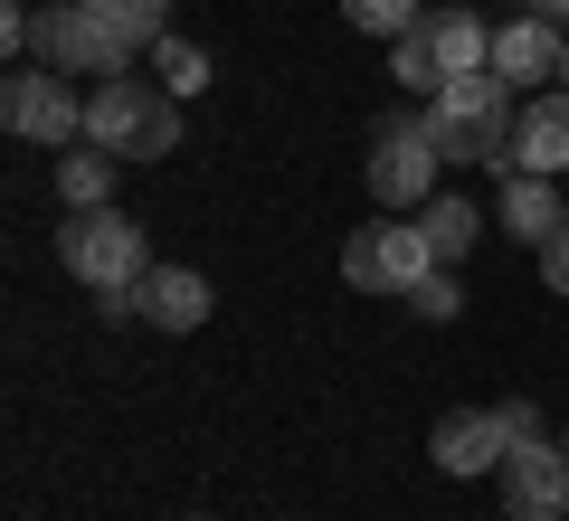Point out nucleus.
<instances>
[{"label":"nucleus","mask_w":569,"mask_h":521,"mask_svg":"<svg viewBox=\"0 0 569 521\" xmlns=\"http://www.w3.org/2000/svg\"><path fill=\"white\" fill-rule=\"evenodd\" d=\"M0 123H10L20 142H39V152H67V142H86V96L67 86V67L20 58L10 86H0Z\"/></svg>","instance_id":"nucleus-4"},{"label":"nucleus","mask_w":569,"mask_h":521,"mask_svg":"<svg viewBox=\"0 0 569 521\" xmlns=\"http://www.w3.org/2000/svg\"><path fill=\"white\" fill-rule=\"evenodd\" d=\"M503 171H541V181H569V96H531L512 114V152Z\"/></svg>","instance_id":"nucleus-10"},{"label":"nucleus","mask_w":569,"mask_h":521,"mask_svg":"<svg viewBox=\"0 0 569 521\" xmlns=\"http://www.w3.org/2000/svg\"><path fill=\"white\" fill-rule=\"evenodd\" d=\"M58 265L77 284H96V294H133V284L152 275V238L104 200V209H77V219L58 228Z\"/></svg>","instance_id":"nucleus-3"},{"label":"nucleus","mask_w":569,"mask_h":521,"mask_svg":"<svg viewBox=\"0 0 569 521\" xmlns=\"http://www.w3.org/2000/svg\"><path fill=\"white\" fill-rule=\"evenodd\" d=\"M342 275L361 284V294H418V284L437 275V247H427L418 219H370V228H351Z\"/></svg>","instance_id":"nucleus-6"},{"label":"nucleus","mask_w":569,"mask_h":521,"mask_svg":"<svg viewBox=\"0 0 569 521\" xmlns=\"http://www.w3.org/2000/svg\"><path fill=\"white\" fill-rule=\"evenodd\" d=\"M541 284H550V294H569V228L541 247Z\"/></svg>","instance_id":"nucleus-22"},{"label":"nucleus","mask_w":569,"mask_h":521,"mask_svg":"<svg viewBox=\"0 0 569 521\" xmlns=\"http://www.w3.org/2000/svg\"><path fill=\"white\" fill-rule=\"evenodd\" d=\"M86 142H104L114 161L181 152V96H171L162 77H104V86H86Z\"/></svg>","instance_id":"nucleus-1"},{"label":"nucleus","mask_w":569,"mask_h":521,"mask_svg":"<svg viewBox=\"0 0 569 521\" xmlns=\"http://www.w3.org/2000/svg\"><path fill=\"white\" fill-rule=\"evenodd\" d=\"M503 512L512 521H569V445L522 437L503 455Z\"/></svg>","instance_id":"nucleus-8"},{"label":"nucleus","mask_w":569,"mask_h":521,"mask_svg":"<svg viewBox=\"0 0 569 521\" xmlns=\"http://www.w3.org/2000/svg\"><path fill=\"white\" fill-rule=\"evenodd\" d=\"M427 455H437V474H503V455H512L503 408H456V418H437Z\"/></svg>","instance_id":"nucleus-9"},{"label":"nucleus","mask_w":569,"mask_h":521,"mask_svg":"<svg viewBox=\"0 0 569 521\" xmlns=\"http://www.w3.org/2000/svg\"><path fill=\"white\" fill-rule=\"evenodd\" d=\"M418 39L437 48V67H447V77H475V67H493V29L475 20V10H427Z\"/></svg>","instance_id":"nucleus-14"},{"label":"nucleus","mask_w":569,"mask_h":521,"mask_svg":"<svg viewBox=\"0 0 569 521\" xmlns=\"http://www.w3.org/2000/svg\"><path fill=\"white\" fill-rule=\"evenodd\" d=\"M418 228H427V247H437V265H456L475 238H485V209H475V200H427Z\"/></svg>","instance_id":"nucleus-16"},{"label":"nucleus","mask_w":569,"mask_h":521,"mask_svg":"<svg viewBox=\"0 0 569 521\" xmlns=\"http://www.w3.org/2000/svg\"><path fill=\"white\" fill-rule=\"evenodd\" d=\"M152 77H162L171 96H209V48H190V39H162V48H152Z\"/></svg>","instance_id":"nucleus-18"},{"label":"nucleus","mask_w":569,"mask_h":521,"mask_svg":"<svg viewBox=\"0 0 569 521\" xmlns=\"http://www.w3.org/2000/svg\"><path fill=\"white\" fill-rule=\"evenodd\" d=\"M503 228L522 247H550L569 228V209H560V181H541V171H503Z\"/></svg>","instance_id":"nucleus-13"},{"label":"nucleus","mask_w":569,"mask_h":521,"mask_svg":"<svg viewBox=\"0 0 569 521\" xmlns=\"http://www.w3.org/2000/svg\"><path fill=\"white\" fill-rule=\"evenodd\" d=\"M389 67H399V86H418V96H437L447 86V67H437V48L408 29V39H389Z\"/></svg>","instance_id":"nucleus-20"},{"label":"nucleus","mask_w":569,"mask_h":521,"mask_svg":"<svg viewBox=\"0 0 569 521\" xmlns=\"http://www.w3.org/2000/svg\"><path fill=\"white\" fill-rule=\"evenodd\" d=\"M560 77H569V58H560Z\"/></svg>","instance_id":"nucleus-23"},{"label":"nucleus","mask_w":569,"mask_h":521,"mask_svg":"<svg viewBox=\"0 0 569 521\" xmlns=\"http://www.w3.org/2000/svg\"><path fill=\"white\" fill-rule=\"evenodd\" d=\"M560 58H569V39H560V20H541V10H522V20L493 29V77H503V86L560 77Z\"/></svg>","instance_id":"nucleus-11"},{"label":"nucleus","mask_w":569,"mask_h":521,"mask_svg":"<svg viewBox=\"0 0 569 521\" xmlns=\"http://www.w3.org/2000/svg\"><path fill=\"white\" fill-rule=\"evenodd\" d=\"M427 133H437L447 161H493V171H503V152H512V86L493 77V67L447 77L437 96H427Z\"/></svg>","instance_id":"nucleus-2"},{"label":"nucleus","mask_w":569,"mask_h":521,"mask_svg":"<svg viewBox=\"0 0 569 521\" xmlns=\"http://www.w3.org/2000/svg\"><path fill=\"white\" fill-rule=\"evenodd\" d=\"M408 303H418L427 322H456V313H466V294H456V284H447V265H437V275H427V284H418V294H408Z\"/></svg>","instance_id":"nucleus-21"},{"label":"nucleus","mask_w":569,"mask_h":521,"mask_svg":"<svg viewBox=\"0 0 569 521\" xmlns=\"http://www.w3.org/2000/svg\"><path fill=\"white\" fill-rule=\"evenodd\" d=\"M114 171H123V161L104 152V142L58 152V200H67V209H104V200H114Z\"/></svg>","instance_id":"nucleus-15"},{"label":"nucleus","mask_w":569,"mask_h":521,"mask_svg":"<svg viewBox=\"0 0 569 521\" xmlns=\"http://www.w3.org/2000/svg\"><path fill=\"white\" fill-rule=\"evenodd\" d=\"M96 10L114 20V39H123V48H142V58L171 39V0H96Z\"/></svg>","instance_id":"nucleus-17"},{"label":"nucleus","mask_w":569,"mask_h":521,"mask_svg":"<svg viewBox=\"0 0 569 521\" xmlns=\"http://www.w3.org/2000/svg\"><path fill=\"white\" fill-rule=\"evenodd\" d=\"M342 20L370 29V39H408V29L427 20V0H342Z\"/></svg>","instance_id":"nucleus-19"},{"label":"nucleus","mask_w":569,"mask_h":521,"mask_svg":"<svg viewBox=\"0 0 569 521\" xmlns=\"http://www.w3.org/2000/svg\"><path fill=\"white\" fill-rule=\"evenodd\" d=\"M133 313L152 322V332H200V322H209V275H190V265H152V275L133 284Z\"/></svg>","instance_id":"nucleus-12"},{"label":"nucleus","mask_w":569,"mask_h":521,"mask_svg":"<svg viewBox=\"0 0 569 521\" xmlns=\"http://www.w3.org/2000/svg\"><path fill=\"white\" fill-rule=\"evenodd\" d=\"M29 58L39 67H67V77H133V48L114 39V20H104L96 0H58V10H39V39H29Z\"/></svg>","instance_id":"nucleus-5"},{"label":"nucleus","mask_w":569,"mask_h":521,"mask_svg":"<svg viewBox=\"0 0 569 521\" xmlns=\"http://www.w3.org/2000/svg\"><path fill=\"white\" fill-rule=\"evenodd\" d=\"M437 133H427V114H408V123H380V142H370V200L380 209H418L427 190H437Z\"/></svg>","instance_id":"nucleus-7"}]
</instances>
